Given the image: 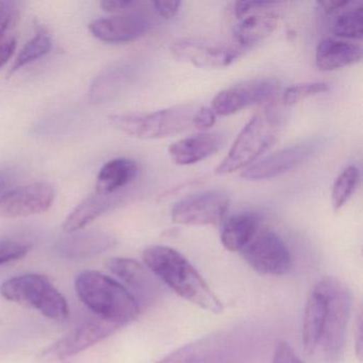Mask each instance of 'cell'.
Wrapping results in <instances>:
<instances>
[{"instance_id": "obj_20", "label": "cell", "mask_w": 363, "mask_h": 363, "mask_svg": "<svg viewBox=\"0 0 363 363\" xmlns=\"http://www.w3.org/2000/svg\"><path fill=\"white\" fill-rule=\"evenodd\" d=\"M269 9L259 10L243 16L233 28V39L240 48H246L271 35L278 26L279 16Z\"/></svg>"}, {"instance_id": "obj_33", "label": "cell", "mask_w": 363, "mask_h": 363, "mask_svg": "<svg viewBox=\"0 0 363 363\" xmlns=\"http://www.w3.org/2000/svg\"><path fill=\"white\" fill-rule=\"evenodd\" d=\"M216 114L211 108L201 107L196 110L193 116L192 126L201 131L207 130L214 126L216 122Z\"/></svg>"}, {"instance_id": "obj_28", "label": "cell", "mask_w": 363, "mask_h": 363, "mask_svg": "<svg viewBox=\"0 0 363 363\" xmlns=\"http://www.w3.org/2000/svg\"><path fill=\"white\" fill-rule=\"evenodd\" d=\"M123 79V69H108L97 76L91 86L89 99L91 103L101 104L116 94Z\"/></svg>"}, {"instance_id": "obj_17", "label": "cell", "mask_w": 363, "mask_h": 363, "mask_svg": "<svg viewBox=\"0 0 363 363\" xmlns=\"http://www.w3.org/2000/svg\"><path fill=\"white\" fill-rule=\"evenodd\" d=\"M225 137L220 133H201L178 140L169 148L171 160L177 165H191L209 158L220 150Z\"/></svg>"}, {"instance_id": "obj_32", "label": "cell", "mask_w": 363, "mask_h": 363, "mask_svg": "<svg viewBox=\"0 0 363 363\" xmlns=\"http://www.w3.org/2000/svg\"><path fill=\"white\" fill-rule=\"evenodd\" d=\"M272 363H303L286 342L278 341L274 350Z\"/></svg>"}, {"instance_id": "obj_14", "label": "cell", "mask_w": 363, "mask_h": 363, "mask_svg": "<svg viewBox=\"0 0 363 363\" xmlns=\"http://www.w3.org/2000/svg\"><path fill=\"white\" fill-rule=\"evenodd\" d=\"M107 267L130 288L129 292L137 299L140 307L154 303L162 293L160 280L133 259L112 258L108 261Z\"/></svg>"}, {"instance_id": "obj_24", "label": "cell", "mask_w": 363, "mask_h": 363, "mask_svg": "<svg viewBox=\"0 0 363 363\" xmlns=\"http://www.w3.org/2000/svg\"><path fill=\"white\" fill-rule=\"evenodd\" d=\"M333 33L340 39L359 40L363 37L362 3L352 6L339 12L333 23Z\"/></svg>"}, {"instance_id": "obj_2", "label": "cell", "mask_w": 363, "mask_h": 363, "mask_svg": "<svg viewBox=\"0 0 363 363\" xmlns=\"http://www.w3.org/2000/svg\"><path fill=\"white\" fill-rule=\"evenodd\" d=\"M80 301L96 318L121 328L139 318L141 307L126 286L96 271H84L75 279Z\"/></svg>"}, {"instance_id": "obj_23", "label": "cell", "mask_w": 363, "mask_h": 363, "mask_svg": "<svg viewBox=\"0 0 363 363\" xmlns=\"http://www.w3.org/2000/svg\"><path fill=\"white\" fill-rule=\"evenodd\" d=\"M116 201L114 195H103L95 192L76 206L75 209L65 218L62 225L63 230L67 233L82 230L113 207Z\"/></svg>"}, {"instance_id": "obj_22", "label": "cell", "mask_w": 363, "mask_h": 363, "mask_svg": "<svg viewBox=\"0 0 363 363\" xmlns=\"http://www.w3.org/2000/svg\"><path fill=\"white\" fill-rule=\"evenodd\" d=\"M139 167L133 159L116 158L106 163L97 175L95 192L114 195L137 177Z\"/></svg>"}, {"instance_id": "obj_29", "label": "cell", "mask_w": 363, "mask_h": 363, "mask_svg": "<svg viewBox=\"0 0 363 363\" xmlns=\"http://www.w3.org/2000/svg\"><path fill=\"white\" fill-rule=\"evenodd\" d=\"M329 90L328 84L325 82H303V84H294L286 89L282 94L281 101L284 106H294L305 99L315 95L322 94Z\"/></svg>"}, {"instance_id": "obj_1", "label": "cell", "mask_w": 363, "mask_h": 363, "mask_svg": "<svg viewBox=\"0 0 363 363\" xmlns=\"http://www.w3.org/2000/svg\"><path fill=\"white\" fill-rule=\"evenodd\" d=\"M143 260L161 284L169 286L182 298L212 313L223 311L220 299L197 269L178 250L169 246H150L144 250Z\"/></svg>"}, {"instance_id": "obj_8", "label": "cell", "mask_w": 363, "mask_h": 363, "mask_svg": "<svg viewBox=\"0 0 363 363\" xmlns=\"http://www.w3.org/2000/svg\"><path fill=\"white\" fill-rule=\"evenodd\" d=\"M230 199L223 191L212 190L190 195L175 203L172 220L188 226H218L226 220Z\"/></svg>"}, {"instance_id": "obj_7", "label": "cell", "mask_w": 363, "mask_h": 363, "mask_svg": "<svg viewBox=\"0 0 363 363\" xmlns=\"http://www.w3.org/2000/svg\"><path fill=\"white\" fill-rule=\"evenodd\" d=\"M244 260L262 275H286L292 269V256L284 240L267 228L258 229L241 250Z\"/></svg>"}, {"instance_id": "obj_19", "label": "cell", "mask_w": 363, "mask_h": 363, "mask_svg": "<svg viewBox=\"0 0 363 363\" xmlns=\"http://www.w3.org/2000/svg\"><path fill=\"white\" fill-rule=\"evenodd\" d=\"M116 241L109 233L103 231L71 233V235L58 242L57 252L63 258H88L101 254L116 245Z\"/></svg>"}, {"instance_id": "obj_5", "label": "cell", "mask_w": 363, "mask_h": 363, "mask_svg": "<svg viewBox=\"0 0 363 363\" xmlns=\"http://www.w3.org/2000/svg\"><path fill=\"white\" fill-rule=\"evenodd\" d=\"M196 108L180 105L150 113L113 114L111 124L125 135L138 139H161L177 135L192 126Z\"/></svg>"}, {"instance_id": "obj_9", "label": "cell", "mask_w": 363, "mask_h": 363, "mask_svg": "<svg viewBox=\"0 0 363 363\" xmlns=\"http://www.w3.org/2000/svg\"><path fill=\"white\" fill-rule=\"evenodd\" d=\"M118 325L96 318L82 323L40 354L42 362H56L80 354L91 346L107 339L120 329Z\"/></svg>"}, {"instance_id": "obj_34", "label": "cell", "mask_w": 363, "mask_h": 363, "mask_svg": "<svg viewBox=\"0 0 363 363\" xmlns=\"http://www.w3.org/2000/svg\"><path fill=\"white\" fill-rule=\"evenodd\" d=\"M276 5H278V3H273V1H240V3L235 4L233 12H235V16L242 18L252 12L269 9Z\"/></svg>"}, {"instance_id": "obj_36", "label": "cell", "mask_w": 363, "mask_h": 363, "mask_svg": "<svg viewBox=\"0 0 363 363\" xmlns=\"http://www.w3.org/2000/svg\"><path fill=\"white\" fill-rule=\"evenodd\" d=\"M133 0H104L101 3V9L107 12H124L137 6Z\"/></svg>"}, {"instance_id": "obj_3", "label": "cell", "mask_w": 363, "mask_h": 363, "mask_svg": "<svg viewBox=\"0 0 363 363\" xmlns=\"http://www.w3.org/2000/svg\"><path fill=\"white\" fill-rule=\"evenodd\" d=\"M281 110L269 108L250 118L233 142L227 156L216 169L218 175H228L254 164L278 139L282 126Z\"/></svg>"}, {"instance_id": "obj_26", "label": "cell", "mask_w": 363, "mask_h": 363, "mask_svg": "<svg viewBox=\"0 0 363 363\" xmlns=\"http://www.w3.org/2000/svg\"><path fill=\"white\" fill-rule=\"evenodd\" d=\"M52 48V40L50 33L41 30L22 48L18 58L12 65L10 74L16 73L18 69L35 61L39 60L42 57L46 56Z\"/></svg>"}, {"instance_id": "obj_39", "label": "cell", "mask_w": 363, "mask_h": 363, "mask_svg": "<svg viewBox=\"0 0 363 363\" xmlns=\"http://www.w3.org/2000/svg\"><path fill=\"white\" fill-rule=\"evenodd\" d=\"M13 18L11 4L0 1V35L11 28L13 25Z\"/></svg>"}, {"instance_id": "obj_27", "label": "cell", "mask_w": 363, "mask_h": 363, "mask_svg": "<svg viewBox=\"0 0 363 363\" xmlns=\"http://www.w3.org/2000/svg\"><path fill=\"white\" fill-rule=\"evenodd\" d=\"M216 340V337H205L186 344L156 363H203Z\"/></svg>"}, {"instance_id": "obj_25", "label": "cell", "mask_w": 363, "mask_h": 363, "mask_svg": "<svg viewBox=\"0 0 363 363\" xmlns=\"http://www.w3.org/2000/svg\"><path fill=\"white\" fill-rule=\"evenodd\" d=\"M360 184V169L357 165H350L340 173L333 182L331 191V205L335 212L340 211L356 192Z\"/></svg>"}, {"instance_id": "obj_18", "label": "cell", "mask_w": 363, "mask_h": 363, "mask_svg": "<svg viewBox=\"0 0 363 363\" xmlns=\"http://www.w3.org/2000/svg\"><path fill=\"white\" fill-rule=\"evenodd\" d=\"M362 48L359 44L344 40L327 38L318 44L315 50V63L323 72L335 71L360 62Z\"/></svg>"}, {"instance_id": "obj_40", "label": "cell", "mask_w": 363, "mask_h": 363, "mask_svg": "<svg viewBox=\"0 0 363 363\" xmlns=\"http://www.w3.org/2000/svg\"><path fill=\"white\" fill-rule=\"evenodd\" d=\"M354 350L359 360L362 359V318L359 314L358 322H357V330L354 331Z\"/></svg>"}, {"instance_id": "obj_21", "label": "cell", "mask_w": 363, "mask_h": 363, "mask_svg": "<svg viewBox=\"0 0 363 363\" xmlns=\"http://www.w3.org/2000/svg\"><path fill=\"white\" fill-rule=\"evenodd\" d=\"M260 227V218L255 212L235 214L223 223L220 242L229 252H241Z\"/></svg>"}, {"instance_id": "obj_30", "label": "cell", "mask_w": 363, "mask_h": 363, "mask_svg": "<svg viewBox=\"0 0 363 363\" xmlns=\"http://www.w3.org/2000/svg\"><path fill=\"white\" fill-rule=\"evenodd\" d=\"M30 250L31 245L24 242L10 239L0 240V265L24 258Z\"/></svg>"}, {"instance_id": "obj_37", "label": "cell", "mask_w": 363, "mask_h": 363, "mask_svg": "<svg viewBox=\"0 0 363 363\" xmlns=\"http://www.w3.org/2000/svg\"><path fill=\"white\" fill-rule=\"evenodd\" d=\"M354 1L350 0H325V1H318V6L322 8L323 11L326 14L339 13L343 11L346 8L352 5Z\"/></svg>"}, {"instance_id": "obj_15", "label": "cell", "mask_w": 363, "mask_h": 363, "mask_svg": "<svg viewBox=\"0 0 363 363\" xmlns=\"http://www.w3.org/2000/svg\"><path fill=\"white\" fill-rule=\"evenodd\" d=\"M333 281H335L333 277L323 278L313 286L308 296L305 312H303L301 335H303V347L309 354H315L320 345L323 324H324Z\"/></svg>"}, {"instance_id": "obj_12", "label": "cell", "mask_w": 363, "mask_h": 363, "mask_svg": "<svg viewBox=\"0 0 363 363\" xmlns=\"http://www.w3.org/2000/svg\"><path fill=\"white\" fill-rule=\"evenodd\" d=\"M55 189L46 182L18 186L0 197V216L26 218L50 209L55 201Z\"/></svg>"}, {"instance_id": "obj_11", "label": "cell", "mask_w": 363, "mask_h": 363, "mask_svg": "<svg viewBox=\"0 0 363 363\" xmlns=\"http://www.w3.org/2000/svg\"><path fill=\"white\" fill-rule=\"evenodd\" d=\"M280 90L279 82L269 78L248 80L220 91L212 99L216 116H228L257 104L271 101Z\"/></svg>"}, {"instance_id": "obj_35", "label": "cell", "mask_w": 363, "mask_h": 363, "mask_svg": "<svg viewBox=\"0 0 363 363\" xmlns=\"http://www.w3.org/2000/svg\"><path fill=\"white\" fill-rule=\"evenodd\" d=\"M152 6L158 16L165 20H169L178 13L182 3L180 1H154Z\"/></svg>"}, {"instance_id": "obj_31", "label": "cell", "mask_w": 363, "mask_h": 363, "mask_svg": "<svg viewBox=\"0 0 363 363\" xmlns=\"http://www.w3.org/2000/svg\"><path fill=\"white\" fill-rule=\"evenodd\" d=\"M16 48V35L11 28L0 35V69L13 56Z\"/></svg>"}, {"instance_id": "obj_13", "label": "cell", "mask_w": 363, "mask_h": 363, "mask_svg": "<svg viewBox=\"0 0 363 363\" xmlns=\"http://www.w3.org/2000/svg\"><path fill=\"white\" fill-rule=\"evenodd\" d=\"M318 145V142L310 141L282 148L244 169L241 177L258 182L284 175L306 162L316 152Z\"/></svg>"}, {"instance_id": "obj_38", "label": "cell", "mask_w": 363, "mask_h": 363, "mask_svg": "<svg viewBox=\"0 0 363 363\" xmlns=\"http://www.w3.org/2000/svg\"><path fill=\"white\" fill-rule=\"evenodd\" d=\"M16 182V171L11 169H0V197L12 190Z\"/></svg>"}, {"instance_id": "obj_10", "label": "cell", "mask_w": 363, "mask_h": 363, "mask_svg": "<svg viewBox=\"0 0 363 363\" xmlns=\"http://www.w3.org/2000/svg\"><path fill=\"white\" fill-rule=\"evenodd\" d=\"M244 48L237 44L218 43L196 38L177 40L171 45V52L177 60L197 67H227L243 55Z\"/></svg>"}, {"instance_id": "obj_6", "label": "cell", "mask_w": 363, "mask_h": 363, "mask_svg": "<svg viewBox=\"0 0 363 363\" xmlns=\"http://www.w3.org/2000/svg\"><path fill=\"white\" fill-rule=\"evenodd\" d=\"M352 305V295L350 289L335 278L318 345L327 362H337L343 354Z\"/></svg>"}, {"instance_id": "obj_4", "label": "cell", "mask_w": 363, "mask_h": 363, "mask_svg": "<svg viewBox=\"0 0 363 363\" xmlns=\"http://www.w3.org/2000/svg\"><path fill=\"white\" fill-rule=\"evenodd\" d=\"M0 295L23 307L38 310L50 320L63 322L69 308L62 293L52 280L40 274H24L6 280L0 286Z\"/></svg>"}, {"instance_id": "obj_16", "label": "cell", "mask_w": 363, "mask_h": 363, "mask_svg": "<svg viewBox=\"0 0 363 363\" xmlns=\"http://www.w3.org/2000/svg\"><path fill=\"white\" fill-rule=\"evenodd\" d=\"M150 29V22L144 14L128 13L99 18L89 25L93 37L105 43L120 44L135 41Z\"/></svg>"}]
</instances>
